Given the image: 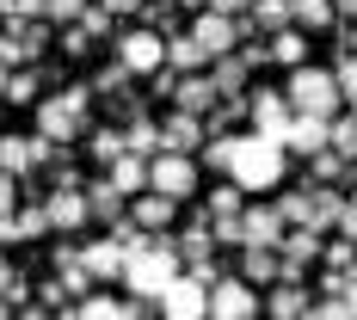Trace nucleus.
<instances>
[{
    "instance_id": "5701e85b",
    "label": "nucleus",
    "mask_w": 357,
    "mask_h": 320,
    "mask_svg": "<svg viewBox=\"0 0 357 320\" xmlns=\"http://www.w3.org/2000/svg\"><path fill=\"white\" fill-rule=\"evenodd\" d=\"M289 19H296V31H326L339 13H333V0H289Z\"/></svg>"
},
{
    "instance_id": "052dcab7",
    "label": "nucleus",
    "mask_w": 357,
    "mask_h": 320,
    "mask_svg": "<svg viewBox=\"0 0 357 320\" xmlns=\"http://www.w3.org/2000/svg\"><path fill=\"white\" fill-rule=\"evenodd\" d=\"M62 320H80V308H68V314H62Z\"/></svg>"
},
{
    "instance_id": "a19ab883",
    "label": "nucleus",
    "mask_w": 357,
    "mask_h": 320,
    "mask_svg": "<svg viewBox=\"0 0 357 320\" xmlns=\"http://www.w3.org/2000/svg\"><path fill=\"white\" fill-rule=\"evenodd\" d=\"M142 13H148V31H160V37H173V0H148Z\"/></svg>"
},
{
    "instance_id": "f3484780",
    "label": "nucleus",
    "mask_w": 357,
    "mask_h": 320,
    "mask_svg": "<svg viewBox=\"0 0 357 320\" xmlns=\"http://www.w3.org/2000/svg\"><path fill=\"white\" fill-rule=\"evenodd\" d=\"M173 215H178L173 197H160V191H142V197H136V210H130V222H136L142 234H167V228H173Z\"/></svg>"
},
{
    "instance_id": "603ef678",
    "label": "nucleus",
    "mask_w": 357,
    "mask_h": 320,
    "mask_svg": "<svg viewBox=\"0 0 357 320\" xmlns=\"http://www.w3.org/2000/svg\"><path fill=\"white\" fill-rule=\"evenodd\" d=\"M345 308H351V314H357V271H351V277H345Z\"/></svg>"
},
{
    "instance_id": "dca6fc26",
    "label": "nucleus",
    "mask_w": 357,
    "mask_h": 320,
    "mask_svg": "<svg viewBox=\"0 0 357 320\" xmlns=\"http://www.w3.org/2000/svg\"><path fill=\"white\" fill-rule=\"evenodd\" d=\"M284 148H289V154H302V160H314V154L333 148V123H321V117H296L289 136H284Z\"/></svg>"
},
{
    "instance_id": "c756f323",
    "label": "nucleus",
    "mask_w": 357,
    "mask_h": 320,
    "mask_svg": "<svg viewBox=\"0 0 357 320\" xmlns=\"http://www.w3.org/2000/svg\"><path fill=\"white\" fill-rule=\"evenodd\" d=\"M252 19H259V25H265L271 37L296 25V19H289V0H252Z\"/></svg>"
},
{
    "instance_id": "bf43d9fd",
    "label": "nucleus",
    "mask_w": 357,
    "mask_h": 320,
    "mask_svg": "<svg viewBox=\"0 0 357 320\" xmlns=\"http://www.w3.org/2000/svg\"><path fill=\"white\" fill-rule=\"evenodd\" d=\"M0 320H13V302H6V296H0Z\"/></svg>"
},
{
    "instance_id": "58836bf2",
    "label": "nucleus",
    "mask_w": 357,
    "mask_h": 320,
    "mask_svg": "<svg viewBox=\"0 0 357 320\" xmlns=\"http://www.w3.org/2000/svg\"><path fill=\"white\" fill-rule=\"evenodd\" d=\"M43 19H56V25H80V19H86V0H43Z\"/></svg>"
},
{
    "instance_id": "6ab92c4d",
    "label": "nucleus",
    "mask_w": 357,
    "mask_h": 320,
    "mask_svg": "<svg viewBox=\"0 0 357 320\" xmlns=\"http://www.w3.org/2000/svg\"><path fill=\"white\" fill-rule=\"evenodd\" d=\"M247 56H222V62H210V86L222 93V99H247Z\"/></svg>"
},
{
    "instance_id": "ddd939ff",
    "label": "nucleus",
    "mask_w": 357,
    "mask_h": 320,
    "mask_svg": "<svg viewBox=\"0 0 357 320\" xmlns=\"http://www.w3.org/2000/svg\"><path fill=\"white\" fill-rule=\"evenodd\" d=\"M241 222H247V247H271V252H278V247H284V234H289V222L278 215V204H252Z\"/></svg>"
},
{
    "instance_id": "0eeeda50",
    "label": "nucleus",
    "mask_w": 357,
    "mask_h": 320,
    "mask_svg": "<svg viewBox=\"0 0 357 320\" xmlns=\"http://www.w3.org/2000/svg\"><path fill=\"white\" fill-rule=\"evenodd\" d=\"M43 43H50L43 19H6V31H0V62H6V68H31L37 56H43Z\"/></svg>"
},
{
    "instance_id": "4be33fe9",
    "label": "nucleus",
    "mask_w": 357,
    "mask_h": 320,
    "mask_svg": "<svg viewBox=\"0 0 357 320\" xmlns=\"http://www.w3.org/2000/svg\"><path fill=\"white\" fill-rule=\"evenodd\" d=\"M265 308H271V320H308V308H314V302H308V289H302V284H278Z\"/></svg>"
},
{
    "instance_id": "a878e982",
    "label": "nucleus",
    "mask_w": 357,
    "mask_h": 320,
    "mask_svg": "<svg viewBox=\"0 0 357 320\" xmlns=\"http://www.w3.org/2000/svg\"><path fill=\"white\" fill-rule=\"evenodd\" d=\"M278 215H284L289 228H314V185L308 191H289L284 204H278Z\"/></svg>"
},
{
    "instance_id": "c85d7f7f",
    "label": "nucleus",
    "mask_w": 357,
    "mask_h": 320,
    "mask_svg": "<svg viewBox=\"0 0 357 320\" xmlns=\"http://www.w3.org/2000/svg\"><path fill=\"white\" fill-rule=\"evenodd\" d=\"M86 204H93V215H105V222H123V197L111 191V178L86 185Z\"/></svg>"
},
{
    "instance_id": "a18cd8bd",
    "label": "nucleus",
    "mask_w": 357,
    "mask_h": 320,
    "mask_svg": "<svg viewBox=\"0 0 357 320\" xmlns=\"http://www.w3.org/2000/svg\"><path fill=\"white\" fill-rule=\"evenodd\" d=\"M6 19H43V0H0Z\"/></svg>"
},
{
    "instance_id": "680f3d73",
    "label": "nucleus",
    "mask_w": 357,
    "mask_h": 320,
    "mask_svg": "<svg viewBox=\"0 0 357 320\" xmlns=\"http://www.w3.org/2000/svg\"><path fill=\"white\" fill-rule=\"evenodd\" d=\"M351 167H357V142H351Z\"/></svg>"
},
{
    "instance_id": "f257e3e1",
    "label": "nucleus",
    "mask_w": 357,
    "mask_h": 320,
    "mask_svg": "<svg viewBox=\"0 0 357 320\" xmlns=\"http://www.w3.org/2000/svg\"><path fill=\"white\" fill-rule=\"evenodd\" d=\"M178 271H185V259H178V241H167V234H154L148 247L130 252V265H123V284H130V296L136 302H160L167 296V284H173Z\"/></svg>"
},
{
    "instance_id": "09e8293b",
    "label": "nucleus",
    "mask_w": 357,
    "mask_h": 320,
    "mask_svg": "<svg viewBox=\"0 0 357 320\" xmlns=\"http://www.w3.org/2000/svg\"><path fill=\"white\" fill-rule=\"evenodd\" d=\"M339 241H351L357 247V204L345 197V210H339Z\"/></svg>"
},
{
    "instance_id": "f03ea898",
    "label": "nucleus",
    "mask_w": 357,
    "mask_h": 320,
    "mask_svg": "<svg viewBox=\"0 0 357 320\" xmlns=\"http://www.w3.org/2000/svg\"><path fill=\"white\" fill-rule=\"evenodd\" d=\"M284 160H289V148L265 142V136H234V148H228V178L241 191H271V185H284Z\"/></svg>"
},
{
    "instance_id": "6e6d98bb",
    "label": "nucleus",
    "mask_w": 357,
    "mask_h": 320,
    "mask_svg": "<svg viewBox=\"0 0 357 320\" xmlns=\"http://www.w3.org/2000/svg\"><path fill=\"white\" fill-rule=\"evenodd\" d=\"M6 241H19V228H13V222H0V247H6Z\"/></svg>"
},
{
    "instance_id": "de8ad7c7",
    "label": "nucleus",
    "mask_w": 357,
    "mask_h": 320,
    "mask_svg": "<svg viewBox=\"0 0 357 320\" xmlns=\"http://www.w3.org/2000/svg\"><path fill=\"white\" fill-rule=\"evenodd\" d=\"M80 31H86V37L111 31V13H105V6H86V19H80Z\"/></svg>"
},
{
    "instance_id": "c03bdc74",
    "label": "nucleus",
    "mask_w": 357,
    "mask_h": 320,
    "mask_svg": "<svg viewBox=\"0 0 357 320\" xmlns=\"http://www.w3.org/2000/svg\"><path fill=\"white\" fill-rule=\"evenodd\" d=\"M13 215H19V178L0 173V222H13Z\"/></svg>"
},
{
    "instance_id": "b1692460",
    "label": "nucleus",
    "mask_w": 357,
    "mask_h": 320,
    "mask_svg": "<svg viewBox=\"0 0 357 320\" xmlns=\"http://www.w3.org/2000/svg\"><path fill=\"white\" fill-rule=\"evenodd\" d=\"M278 271H284V265H278L271 247H247V259H241V277H247V284H278Z\"/></svg>"
},
{
    "instance_id": "9b49d317",
    "label": "nucleus",
    "mask_w": 357,
    "mask_h": 320,
    "mask_svg": "<svg viewBox=\"0 0 357 320\" xmlns=\"http://www.w3.org/2000/svg\"><path fill=\"white\" fill-rule=\"evenodd\" d=\"M210 320H259V296H252L247 277L210 284Z\"/></svg>"
},
{
    "instance_id": "6e6552de",
    "label": "nucleus",
    "mask_w": 357,
    "mask_h": 320,
    "mask_svg": "<svg viewBox=\"0 0 357 320\" xmlns=\"http://www.w3.org/2000/svg\"><path fill=\"white\" fill-rule=\"evenodd\" d=\"M160 320H210V284H197L191 271H178L160 296Z\"/></svg>"
},
{
    "instance_id": "4d7b16f0",
    "label": "nucleus",
    "mask_w": 357,
    "mask_h": 320,
    "mask_svg": "<svg viewBox=\"0 0 357 320\" xmlns=\"http://www.w3.org/2000/svg\"><path fill=\"white\" fill-rule=\"evenodd\" d=\"M130 320H148V302H130Z\"/></svg>"
},
{
    "instance_id": "39448f33",
    "label": "nucleus",
    "mask_w": 357,
    "mask_h": 320,
    "mask_svg": "<svg viewBox=\"0 0 357 320\" xmlns=\"http://www.w3.org/2000/svg\"><path fill=\"white\" fill-rule=\"evenodd\" d=\"M148 191L185 204V197L197 191V160H191V154H154V160H148Z\"/></svg>"
},
{
    "instance_id": "ea45409f",
    "label": "nucleus",
    "mask_w": 357,
    "mask_h": 320,
    "mask_svg": "<svg viewBox=\"0 0 357 320\" xmlns=\"http://www.w3.org/2000/svg\"><path fill=\"white\" fill-rule=\"evenodd\" d=\"M333 80H339V93H345V105H351V99H357V49H345V56H339Z\"/></svg>"
},
{
    "instance_id": "aec40b11",
    "label": "nucleus",
    "mask_w": 357,
    "mask_h": 320,
    "mask_svg": "<svg viewBox=\"0 0 357 320\" xmlns=\"http://www.w3.org/2000/svg\"><path fill=\"white\" fill-rule=\"evenodd\" d=\"M167 68H173V74H204V68H210V56L197 49V37H191V31H173V37H167Z\"/></svg>"
},
{
    "instance_id": "1a4fd4ad",
    "label": "nucleus",
    "mask_w": 357,
    "mask_h": 320,
    "mask_svg": "<svg viewBox=\"0 0 357 320\" xmlns=\"http://www.w3.org/2000/svg\"><path fill=\"white\" fill-rule=\"evenodd\" d=\"M117 62H123L130 74H160V68H167V37L148 31V25H142V31H123V37H117Z\"/></svg>"
},
{
    "instance_id": "2eb2a0df",
    "label": "nucleus",
    "mask_w": 357,
    "mask_h": 320,
    "mask_svg": "<svg viewBox=\"0 0 357 320\" xmlns=\"http://www.w3.org/2000/svg\"><path fill=\"white\" fill-rule=\"evenodd\" d=\"M204 117H185V111H173L167 123H160V154H191V148H204Z\"/></svg>"
},
{
    "instance_id": "4c0bfd02",
    "label": "nucleus",
    "mask_w": 357,
    "mask_h": 320,
    "mask_svg": "<svg viewBox=\"0 0 357 320\" xmlns=\"http://www.w3.org/2000/svg\"><path fill=\"white\" fill-rule=\"evenodd\" d=\"M210 234L222 241V247H247V222H241V215H215Z\"/></svg>"
},
{
    "instance_id": "5fc2aeb1",
    "label": "nucleus",
    "mask_w": 357,
    "mask_h": 320,
    "mask_svg": "<svg viewBox=\"0 0 357 320\" xmlns=\"http://www.w3.org/2000/svg\"><path fill=\"white\" fill-rule=\"evenodd\" d=\"M333 13H345V19H357V0H333Z\"/></svg>"
},
{
    "instance_id": "2f4dec72",
    "label": "nucleus",
    "mask_w": 357,
    "mask_h": 320,
    "mask_svg": "<svg viewBox=\"0 0 357 320\" xmlns=\"http://www.w3.org/2000/svg\"><path fill=\"white\" fill-rule=\"evenodd\" d=\"M308 173H314V185H333V178H345V173H351V160L326 148V154H314V160H308Z\"/></svg>"
},
{
    "instance_id": "bb28decb",
    "label": "nucleus",
    "mask_w": 357,
    "mask_h": 320,
    "mask_svg": "<svg viewBox=\"0 0 357 320\" xmlns=\"http://www.w3.org/2000/svg\"><path fill=\"white\" fill-rule=\"evenodd\" d=\"M123 142H130V154H142V160H154V154H160V123H148V117H136V123L123 130Z\"/></svg>"
},
{
    "instance_id": "f8f14e48",
    "label": "nucleus",
    "mask_w": 357,
    "mask_h": 320,
    "mask_svg": "<svg viewBox=\"0 0 357 320\" xmlns=\"http://www.w3.org/2000/svg\"><path fill=\"white\" fill-rule=\"evenodd\" d=\"M43 215H50L56 234H74V228H86L93 204H86V191H50V197H43Z\"/></svg>"
},
{
    "instance_id": "7ed1b4c3",
    "label": "nucleus",
    "mask_w": 357,
    "mask_h": 320,
    "mask_svg": "<svg viewBox=\"0 0 357 320\" xmlns=\"http://www.w3.org/2000/svg\"><path fill=\"white\" fill-rule=\"evenodd\" d=\"M284 99L296 117H321V123H333L339 117V105H345V93H339V80H333V68H314V62H302V68L289 74Z\"/></svg>"
},
{
    "instance_id": "9d476101",
    "label": "nucleus",
    "mask_w": 357,
    "mask_h": 320,
    "mask_svg": "<svg viewBox=\"0 0 357 320\" xmlns=\"http://www.w3.org/2000/svg\"><path fill=\"white\" fill-rule=\"evenodd\" d=\"M247 117H252V136H265V142H278V148H284L289 123H296V111H289L284 93H252V99H247Z\"/></svg>"
},
{
    "instance_id": "37998d69",
    "label": "nucleus",
    "mask_w": 357,
    "mask_h": 320,
    "mask_svg": "<svg viewBox=\"0 0 357 320\" xmlns=\"http://www.w3.org/2000/svg\"><path fill=\"white\" fill-rule=\"evenodd\" d=\"M308 320H357V314L345 308V296H326V302H314V308H308Z\"/></svg>"
},
{
    "instance_id": "a211bd4d",
    "label": "nucleus",
    "mask_w": 357,
    "mask_h": 320,
    "mask_svg": "<svg viewBox=\"0 0 357 320\" xmlns=\"http://www.w3.org/2000/svg\"><path fill=\"white\" fill-rule=\"evenodd\" d=\"M173 99H178V111H185V117H204L210 105H222V93L210 86V74H185Z\"/></svg>"
},
{
    "instance_id": "412c9836",
    "label": "nucleus",
    "mask_w": 357,
    "mask_h": 320,
    "mask_svg": "<svg viewBox=\"0 0 357 320\" xmlns=\"http://www.w3.org/2000/svg\"><path fill=\"white\" fill-rule=\"evenodd\" d=\"M105 178H111V191H117V197H142V191H148V160H142V154H123Z\"/></svg>"
},
{
    "instance_id": "cd10ccee",
    "label": "nucleus",
    "mask_w": 357,
    "mask_h": 320,
    "mask_svg": "<svg viewBox=\"0 0 357 320\" xmlns=\"http://www.w3.org/2000/svg\"><path fill=\"white\" fill-rule=\"evenodd\" d=\"M93 160H99V167H117V160H123V154H130V142H123V130H93Z\"/></svg>"
},
{
    "instance_id": "49530a36",
    "label": "nucleus",
    "mask_w": 357,
    "mask_h": 320,
    "mask_svg": "<svg viewBox=\"0 0 357 320\" xmlns=\"http://www.w3.org/2000/svg\"><path fill=\"white\" fill-rule=\"evenodd\" d=\"M204 13H222V19H241V13H252V0H204Z\"/></svg>"
},
{
    "instance_id": "79ce46f5",
    "label": "nucleus",
    "mask_w": 357,
    "mask_h": 320,
    "mask_svg": "<svg viewBox=\"0 0 357 320\" xmlns=\"http://www.w3.org/2000/svg\"><path fill=\"white\" fill-rule=\"evenodd\" d=\"M0 296H6V302H25V277L13 271V259H6V252H0Z\"/></svg>"
},
{
    "instance_id": "864d4df0",
    "label": "nucleus",
    "mask_w": 357,
    "mask_h": 320,
    "mask_svg": "<svg viewBox=\"0 0 357 320\" xmlns=\"http://www.w3.org/2000/svg\"><path fill=\"white\" fill-rule=\"evenodd\" d=\"M13 320H56L50 308H25V314H13Z\"/></svg>"
},
{
    "instance_id": "423d86ee",
    "label": "nucleus",
    "mask_w": 357,
    "mask_h": 320,
    "mask_svg": "<svg viewBox=\"0 0 357 320\" xmlns=\"http://www.w3.org/2000/svg\"><path fill=\"white\" fill-rule=\"evenodd\" d=\"M191 37H197V49L222 62V56H241V37H247V19H222V13H197L191 19Z\"/></svg>"
},
{
    "instance_id": "13d9d810",
    "label": "nucleus",
    "mask_w": 357,
    "mask_h": 320,
    "mask_svg": "<svg viewBox=\"0 0 357 320\" xmlns=\"http://www.w3.org/2000/svg\"><path fill=\"white\" fill-rule=\"evenodd\" d=\"M6 80H13V68H6V62H0V99H6Z\"/></svg>"
},
{
    "instance_id": "7c9ffc66",
    "label": "nucleus",
    "mask_w": 357,
    "mask_h": 320,
    "mask_svg": "<svg viewBox=\"0 0 357 320\" xmlns=\"http://www.w3.org/2000/svg\"><path fill=\"white\" fill-rule=\"evenodd\" d=\"M80 320H130V302H117V296H86V302H80Z\"/></svg>"
},
{
    "instance_id": "3c124183",
    "label": "nucleus",
    "mask_w": 357,
    "mask_h": 320,
    "mask_svg": "<svg viewBox=\"0 0 357 320\" xmlns=\"http://www.w3.org/2000/svg\"><path fill=\"white\" fill-rule=\"evenodd\" d=\"M86 43H93V37L80 31V25H68V31H62V49H68V56H80V49H86Z\"/></svg>"
},
{
    "instance_id": "f704fd0d",
    "label": "nucleus",
    "mask_w": 357,
    "mask_h": 320,
    "mask_svg": "<svg viewBox=\"0 0 357 320\" xmlns=\"http://www.w3.org/2000/svg\"><path fill=\"white\" fill-rule=\"evenodd\" d=\"M210 215H247L241 185H210Z\"/></svg>"
},
{
    "instance_id": "393cba45",
    "label": "nucleus",
    "mask_w": 357,
    "mask_h": 320,
    "mask_svg": "<svg viewBox=\"0 0 357 320\" xmlns=\"http://www.w3.org/2000/svg\"><path fill=\"white\" fill-rule=\"evenodd\" d=\"M271 62H284V68L296 74L302 62H308V37L296 31V25H289V31H278V37H271Z\"/></svg>"
},
{
    "instance_id": "20e7f679",
    "label": "nucleus",
    "mask_w": 357,
    "mask_h": 320,
    "mask_svg": "<svg viewBox=\"0 0 357 320\" xmlns=\"http://www.w3.org/2000/svg\"><path fill=\"white\" fill-rule=\"evenodd\" d=\"M86 99H93V86H62L56 99H43V105H37V136L62 148L74 130L86 123Z\"/></svg>"
},
{
    "instance_id": "8fccbe9b",
    "label": "nucleus",
    "mask_w": 357,
    "mask_h": 320,
    "mask_svg": "<svg viewBox=\"0 0 357 320\" xmlns=\"http://www.w3.org/2000/svg\"><path fill=\"white\" fill-rule=\"evenodd\" d=\"M99 6H105V13H111V19H130V13H142V6H148V0H99Z\"/></svg>"
},
{
    "instance_id": "4468645a",
    "label": "nucleus",
    "mask_w": 357,
    "mask_h": 320,
    "mask_svg": "<svg viewBox=\"0 0 357 320\" xmlns=\"http://www.w3.org/2000/svg\"><path fill=\"white\" fill-rule=\"evenodd\" d=\"M80 259H86V271H93V284H123V265H130V252L117 247V241H93V247H80Z\"/></svg>"
},
{
    "instance_id": "72a5a7b5",
    "label": "nucleus",
    "mask_w": 357,
    "mask_h": 320,
    "mask_svg": "<svg viewBox=\"0 0 357 320\" xmlns=\"http://www.w3.org/2000/svg\"><path fill=\"white\" fill-rule=\"evenodd\" d=\"M13 228H19V241H37V234H50V215H43V204H25V210L13 215Z\"/></svg>"
},
{
    "instance_id": "473e14b6",
    "label": "nucleus",
    "mask_w": 357,
    "mask_h": 320,
    "mask_svg": "<svg viewBox=\"0 0 357 320\" xmlns=\"http://www.w3.org/2000/svg\"><path fill=\"white\" fill-rule=\"evenodd\" d=\"M130 80H136V74L123 68V62H111V68H99V74H93V93H105V99H117V93H123Z\"/></svg>"
},
{
    "instance_id": "e433bc0d",
    "label": "nucleus",
    "mask_w": 357,
    "mask_h": 320,
    "mask_svg": "<svg viewBox=\"0 0 357 320\" xmlns=\"http://www.w3.org/2000/svg\"><path fill=\"white\" fill-rule=\"evenodd\" d=\"M326 271H333V277H351L357 271V247L351 241H333V247H326Z\"/></svg>"
},
{
    "instance_id": "c9c22d12",
    "label": "nucleus",
    "mask_w": 357,
    "mask_h": 320,
    "mask_svg": "<svg viewBox=\"0 0 357 320\" xmlns=\"http://www.w3.org/2000/svg\"><path fill=\"white\" fill-rule=\"evenodd\" d=\"M37 86H43V80H37L31 68H13V80H6V99H13V105H31Z\"/></svg>"
},
{
    "instance_id": "e2e57ef3",
    "label": "nucleus",
    "mask_w": 357,
    "mask_h": 320,
    "mask_svg": "<svg viewBox=\"0 0 357 320\" xmlns=\"http://www.w3.org/2000/svg\"><path fill=\"white\" fill-rule=\"evenodd\" d=\"M351 117H357V99H351Z\"/></svg>"
}]
</instances>
